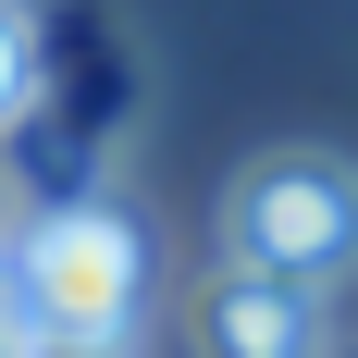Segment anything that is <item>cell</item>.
Instances as JSON below:
<instances>
[{"label": "cell", "mask_w": 358, "mask_h": 358, "mask_svg": "<svg viewBox=\"0 0 358 358\" xmlns=\"http://www.w3.org/2000/svg\"><path fill=\"white\" fill-rule=\"evenodd\" d=\"M0 296L25 309L37 346H124L148 309V235L111 198H37L0 259Z\"/></svg>", "instance_id": "6da1fadb"}, {"label": "cell", "mask_w": 358, "mask_h": 358, "mask_svg": "<svg viewBox=\"0 0 358 358\" xmlns=\"http://www.w3.org/2000/svg\"><path fill=\"white\" fill-rule=\"evenodd\" d=\"M222 259L334 296L358 272V161H334V148H272V161H248L235 198H222Z\"/></svg>", "instance_id": "7a4b0ae2"}, {"label": "cell", "mask_w": 358, "mask_h": 358, "mask_svg": "<svg viewBox=\"0 0 358 358\" xmlns=\"http://www.w3.org/2000/svg\"><path fill=\"white\" fill-rule=\"evenodd\" d=\"M185 346H198V358H322V296L210 259L198 296H185Z\"/></svg>", "instance_id": "3957f363"}, {"label": "cell", "mask_w": 358, "mask_h": 358, "mask_svg": "<svg viewBox=\"0 0 358 358\" xmlns=\"http://www.w3.org/2000/svg\"><path fill=\"white\" fill-rule=\"evenodd\" d=\"M25 62H37V25H25V0H0V124L25 111Z\"/></svg>", "instance_id": "277c9868"}, {"label": "cell", "mask_w": 358, "mask_h": 358, "mask_svg": "<svg viewBox=\"0 0 358 358\" xmlns=\"http://www.w3.org/2000/svg\"><path fill=\"white\" fill-rule=\"evenodd\" d=\"M0 358H37V334H25V309L0 296Z\"/></svg>", "instance_id": "5b68a950"}, {"label": "cell", "mask_w": 358, "mask_h": 358, "mask_svg": "<svg viewBox=\"0 0 358 358\" xmlns=\"http://www.w3.org/2000/svg\"><path fill=\"white\" fill-rule=\"evenodd\" d=\"M37 358H124V346H37Z\"/></svg>", "instance_id": "8992f818"}, {"label": "cell", "mask_w": 358, "mask_h": 358, "mask_svg": "<svg viewBox=\"0 0 358 358\" xmlns=\"http://www.w3.org/2000/svg\"><path fill=\"white\" fill-rule=\"evenodd\" d=\"M322 358H358V346H322Z\"/></svg>", "instance_id": "52a82bcc"}]
</instances>
